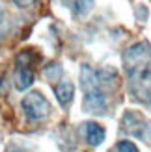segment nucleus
I'll return each instance as SVG.
<instances>
[{"label":"nucleus","instance_id":"obj_1","mask_svg":"<svg viewBox=\"0 0 151 152\" xmlns=\"http://www.w3.org/2000/svg\"><path fill=\"white\" fill-rule=\"evenodd\" d=\"M123 67L131 76L151 71V45L140 41L129 47L123 52Z\"/></svg>","mask_w":151,"mask_h":152},{"label":"nucleus","instance_id":"obj_2","mask_svg":"<svg viewBox=\"0 0 151 152\" xmlns=\"http://www.w3.org/2000/svg\"><path fill=\"white\" fill-rule=\"evenodd\" d=\"M41 59V56L36 50L28 48L22 50L15 59V71H13V82L19 91H24L34 82V65Z\"/></svg>","mask_w":151,"mask_h":152},{"label":"nucleus","instance_id":"obj_3","mask_svg":"<svg viewBox=\"0 0 151 152\" xmlns=\"http://www.w3.org/2000/svg\"><path fill=\"white\" fill-rule=\"evenodd\" d=\"M22 110L30 121H43L50 113V104L39 91H32L22 98Z\"/></svg>","mask_w":151,"mask_h":152},{"label":"nucleus","instance_id":"obj_4","mask_svg":"<svg viewBox=\"0 0 151 152\" xmlns=\"http://www.w3.org/2000/svg\"><path fill=\"white\" fill-rule=\"evenodd\" d=\"M123 130L140 139H151V123L136 111H127L123 115Z\"/></svg>","mask_w":151,"mask_h":152},{"label":"nucleus","instance_id":"obj_5","mask_svg":"<svg viewBox=\"0 0 151 152\" xmlns=\"http://www.w3.org/2000/svg\"><path fill=\"white\" fill-rule=\"evenodd\" d=\"M129 87H131V93L134 95V98L138 102L149 104L151 102V71L131 76Z\"/></svg>","mask_w":151,"mask_h":152},{"label":"nucleus","instance_id":"obj_6","mask_svg":"<svg viewBox=\"0 0 151 152\" xmlns=\"http://www.w3.org/2000/svg\"><path fill=\"white\" fill-rule=\"evenodd\" d=\"M84 110L88 113H103L104 108H107V98H104L103 91L99 87H93V89H88L86 91V96H84Z\"/></svg>","mask_w":151,"mask_h":152},{"label":"nucleus","instance_id":"obj_7","mask_svg":"<svg viewBox=\"0 0 151 152\" xmlns=\"http://www.w3.org/2000/svg\"><path fill=\"white\" fill-rule=\"evenodd\" d=\"M82 134H84V137L86 141L90 143V145H101L103 139H104V128L101 124H97V123H84L82 124Z\"/></svg>","mask_w":151,"mask_h":152},{"label":"nucleus","instance_id":"obj_8","mask_svg":"<svg viewBox=\"0 0 151 152\" xmlns=\"http://www.w3.org/2000/svg\"><path fill=\"white\" fill-rule=\"evenodd\" d=\"M73 93H75V87L69 80H64L56 86V98L62 106H67L73 100Z\"/></svg>","mask_w":151,"mask_h":152},{"label":"nucleus","instance_id":"obj_9","mask_svg":"<svg viewBox=\"0 0 151 152\" xmlns=\"http://www.w3.org/2000/svg\"><path fill=\"white\" fill-rule=\"evenodd\" d=\"M95 76H97V82H103V83H108L112 80H116V71L114 69H99V71H95Z\"/></svg>","mask_w":151,"mask_h":152},{"label":"nucleus","instance_id":"obj_10","mask_svg":"<svg viewBox=\"0 0 151 152\" xmlns=\"http://www.w3.org/2000/svg\"><path fill=\"white\" fill-rule=\"evenodd\" d=\"M45 76H47V80H58L60 76H62V67L58 63H49L45 67Z\"/></svg>","mask_w":151,"mask_h":152},{"label":"nucleus","instance_id":"obj_11","mask_svg":"<svg viewBox=\"0 0 151 152\" xmlns=\"http://www.w3.org/2000/svg\"><path fill=\"white\" fill-rule=\"evenodd\" d=\"M92 6H93V0H77V2H75V13L84 15L92 10Z\"/></svg>","mask_w":151,"mask_h":152},{"label":"nucleus","instance_id":"obj_12","mask_svg":"<svg viewBox=\"0 0 151 152\" xmlns=\"http://www.w3.org/2000/svg\"><path fill=\"white\" fill-rule=\"evenodd\" d=\"M114 152H138V148L131 141H119L118 145L114 147Z\"/></svg>","mask_w":151,"mask_h":152},{"label":"nucleus","instance_id":"obj_13","mask_svg":"<svg viewBox=\"0 0 151 152\" xmlns=\"http://www.w3.org/2000/svg\"><path fill=\"white\" fill-rule=\"evenodd\" d=\"M17 6H21V7H26V6H30V4H34V0H13Z\"/></svg>","mask_w":151,"mask_h":152},{"label":"nucleus","instance_id":"obj_14","mask_svg":"<svg viewBox=\"0 0 151 152\" xmlns=\"http://www.w3.org/2000/svg\"><path fill=\"white\" fill-rule=\"evenodd\" d=\"M0 87H2V83H0Z\"/></svg>","mask_w":151,"mask_h":152}]
</instances>
